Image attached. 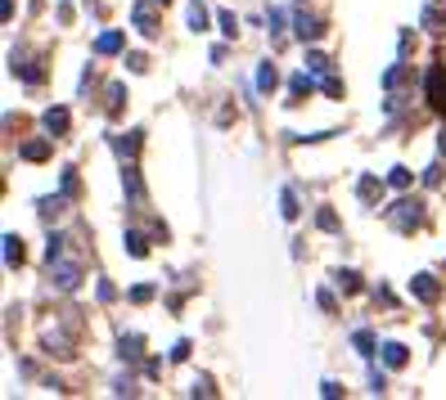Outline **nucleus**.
Returning <instances> with one entry per match:
<instances>
[{
    "mask_svg": "<svg viewBox=\"0 0 446 400\" xmlns=\"http://www.w3.org/2000/svg\"><path fill=\"white\" fill-rule=\"evenodd\" d=\"M122 243H127V252H131V256H145V252H149L145 234H136V230H131V234H127V239H122Z\"/></svg>",
    "mask_w": 446,
    "mask_h": 400,
    "instance_id": "23",
    "label": "nucleus"
},
{
    "mask_svg": "<svg viewBox=\"0 0 446 400\" xmlns=\"http://www.w3.org/2000/svg\"><path fill=\"white\" fill-rule=\"evenodd\" d=\"M438 144H442V153H446V131H442V140H438Z\"/></svg>",
    "mask_w": 446,
    "mask_h": 400,
    "instance_id": "38",
    "label": "nucleus"
},
{
    "mask_svg": "<svg viewBox=\"0 0 446 400\" xmlns=\"http://www.w3.org/2000/svg\"><path fill=\"white\" fill-rule=\"evenodd\" d=\"M334 279H338V288H343V292H360V274L356 270H338Z\"/></svg>",
    "mask_w": 446,
    "mask_h": 400,
    "instance_id": "22",
    "label": "nucleus"
},
{
    "mask_svg": "<svg viewBox=\"0 0 446 400\" xmlns=\"http://www.w3.org/2000/svg\"><path fill=\"white\" fill-rule=\"evenodd\" d=\"M316 225H320V230H329V234H334V230H338V216H334V212H316Z\"/></svg>",
    "mask_w": 446,
    "mask_h": 400,
    "instance_id": "29",
    "label": "nucleus"
},
{
    "mask_svg": "<svg viewBox=\"0 0 446 400\" xmlns=\"http://www.w3.org/2000/svg\"><path fill=\"white\" fill-rule=\"evenodd\" d=\"M280 212H284V221H298L302 207H298V194H293V189H284V194H280Z\"/></svg>",
    "mask_w": 446,
    "mask_h": 400,
    "instance_id": "16",
    "label": "nucleus"
},
{
    "mask_svg": "<svg viewBox=\"0 0 446 400\" xmlns=\"http://www.w3.org/2000/svg\"><path fill=\"white\" fill-rule=\"evenodd\" d=\"M424 185H442V167H429V171H424Z\"/></svg>",
    "mask_w": 446,
    "mask_h": 400,
    "instance_id": "37",
    "label": "nucleus"
},
{
    "mask_svg": "<svg viewBox=\"0 0 446 400\" xmlns=\"http://www.w3.org/2000/svg\"><path fill=\"white\" fill-rule=\"evenodd\" d=\"M424 90H429V103L438 112H446V68H429V81H424Z\"/></svg>",
    "mask_w": 446,
    "mask_h": 400,
    "instance_id": "3",
    "label": "nucleus"
},
{
    "mask_svg": "<svg viewBox=\"0 0 446 400\" xmlns=\"http://www.w3.org/2000/svg\"><path fill=\"white\" fill-rule=\"evenodd\" d=\"M63 198H68V194H59V198H41V203H36L41 221H59V216H63Z\"/></svg>",
    "mask_w": 446,
    "mask_h": 400,
    "instance_id": "10",
    "label": "nucleus"
},
{
    "mask_svg": "<svg viewBox=\"0 0 446 400\" xmlns=\"http://www.w3.org/2000/svg\"><path fill=\"white\" fill-rule=\"evenodd\" d=\"M266 23H271V36H280V32H284V9H271Z\"/></svg>",
    "mask_w": 446,
    "mask_h": 400,
    "instance_id": "31",
    "label": "nucleus"
},
{
    "mask_svg": "<svg viewBox=\"0 0 446 400\" xmlns=\"http://www.w3.org/2000/svg\"><path fill=\"white\" fill-rule=\"evenodd\" d=\"M158 5H167V0H158Z\"/></svg>",
    "mask_w": 446,
    "mask_h": 400,
    "instance_id": "39",
    "label": "nucleus"
},
{
    "mask_svg": "<svg viewBox=\"0 0 446 400\" xmlns=\"http://www.w3.org/2000/svg\"><path fill=\"white\" fill-rule=\"evenodd\" d=\"M325 94H334V99L343 94V81H338V77H329V72H325Z\"/></svg>",
    "mask_w": 446,
    "mask_h": 400,
    "instance_id": "35",
    "label": "nucleus"
},
{
    "mask_svg": "<svg viewBox=\"0 0 446 400\" xmlns=\"http://www.w3.org/2000/svg\"><path fill=\"white\" fill-rule=\"evenodd\" d=\"M122 185H127V198H131V203H145V185H140V171L136 167H127V171H122Z\"/></svg>",
    "mask_w": 446,
    "mask_h": 400,
    "instance_id": "7",
    "label": "nucleus"
},
{
    "mask_svg": "<svg viewBox=\"0 0 446 400\" xmlns=\"http://www.w3.org/2000/svg\"><path fill=\"white\" fill-rule=\"evenodd\" d=\"M216 392V387H212V378H207V374H198L194 378V396H212Z\"/></svg>",
    "mask_w": 446,
    "mask_h": 400,
    "instance_id": "30",
    "label": "nucleus"
},
{
    "mask_svg": "<svg viewBox=\"0 0 446 400\" xmlns=\"http://www.w3.org/2000/svg\"><path fill=\"white\" fill-rule=\"evenodd\" d=\"M41 126L50 131V135H63V131H68V108H45Z\"/></svg>",
    "mask_w": 446,
    "mask_h": 400,
    "instance_id": "8",
    "label": "nucleus"
},
{
    "mask_svg": "<svg viewBox=\"0 0 446 400\" xmlns=\"http://www.w3.org/2000/svg\"><path fill=\"white\" fill-rule=\"evenodd\" d=\"M136 27H140V36H158L154 14H149V5H136Z\"/></svg>",
    "mask_w": 446,
    "mask_h": 400,
    "instance_id": "15",
    "label": "nucleus"
},
{
    "mask_svg": "<svg viewBox=\"0 0 446 400\" xmlns=\"http://www.w3.org/2000/svg\"><path fill=\"white\" fill-rule=\"evenodd\" d=\"M5 265H23V239L5 234Z\"/></svg>",
    "mask_w": 446,
    "mask_h": 400,
    "instance_id": "14",
    "label": "nucleus"
},
{
    "mask_svg": "<svg viewBox=\"0 0 446 400\" xmlns=\"http://www.w3.org/2000/svg\"><path fill=\"white\" fill-rule=\"evenodd\" d=\"M352 347H356V351H360V356H365V360H369V356H374V351H379V347H374V338H369L365 328H360V333H352Z\"/></svg>",
    "mask_w": 446,
    "mask_h": 400,
    "instance_id": "21",
    "label": "nucleus"
},
{
    "mask_svg": "<svg viewBox=\"0 0 446 400\" xmlns=\"http://www.w3.org/2000/svg\"><path fill=\"white\" fill-rule=\"evenodd\" d=\"M95 50H99V54H118L122 50V32H104L99 41H95Z\"/></svg>",
    "mask_w": 446,
    "mask_h": 400,
    "instance_id": "17",
    "label": "nucleus"
},
{
    "mask_svg": "<svg viewBox=\"0 0 446 400\" xmlns=\"http://www.w3.org/2000/svg\"><path fill=\"white\" fill-rule=\"evenodd\" d=\"M118 356L122 360H140V338H136V333H122V338H118Z\"/></svg>",
    "mask_w": 446,
    "mask_h": 400,
    "instance_id": "13",
    "label": "nucleus"
},
{
    "mask_svg": "<svg viewBox=\"0 0 446 400\" xmlns=\"http://www.w3.org/2000/svg\"><path fill=\"white\" fill-rule=\"evenodd\" d=\"M293 27H298V41H316V36L325 32V27H320V18H311L307 9H298V14H293Z\"/></svg>",
    "mask_w": 446,
    "mask_h": 400,
    "instance_id": "4",
    "label": "nucleus"
},
{
    "mask_svg": "<svg viewBox=\"0 0 446 400\" xmlns=\"http://www.w3.org/2000/svg\"><path fill=\"white\" fill-rule=\"evenodd\" d=\"M388 221H392L401 234L420 230V225H424V203H415V198H401L397 207H388Z\"/></svg>",
    "mask_w": 446,
    "mask_h": 400,
    "instance_id": "1",
    "label": "nucleus"
},
{
    "mask_svg": "<svg viewBox=\"0 0 446 400\" xmlns=\"http://www.w3.org/2000/svg\"><path fill=\"white\" fill-rule=\"evenodd\" d=\"M307 68H311V72H329V59H325V54H316V50H311V54H307Z\"/></svg>",
    "mask_w": 446,
    "mask_h": 400,
    "instance_id": "28",
    "label": "nucleus"
},
{
    "mask_svg": "<svg viewBox=\"0 0 446 400\" xmlns=\"http://www.w3.org/2000/svg\"><path fill=\"white\" fill-rule=\"evenodd\" d=\"M379 351H383V365H388V369H401L406 360H411V356H406V347H401V342H383Z\"/></svg>",
    "mask_w": 446,
    "mask_h": 400,
    "instance_id": "9",
    "label": "nucleus"
},
{
    "mask_svg": "<svg viewBox=\"0 0 446 400\" xmlns=\"http://www.w3.org/2000/svg\"><path fill=\"white\" fill-rule=\"evenodd\" d=\"M207 23H212V18H207V5L203 0H189V27H194V32H207Z\"/></svg>",
    "mask_w": 446,
    "mask_h": 400,
    "instance_id": "11",
    "label": "nucleus"
},
{
    "mask_svg": "<svg viewBox=\"0 0 446 400\" xmlns=\"http://www.w3.org/2000/svg\"><path fill=\"white\" fill-rule=\"evenodd\" d=\"M411 292L420 301H438V279H433V274H415L411 279Z\"/></svg>",
    "mask_w": 446,
    "mask_h": 400,
    "instance_id": "5",
    "label": "nucleus"
},
{
    "mask_svg": "<svg viewBox=\"0 0 446 400\" xmlns=\"http://www.w3.org/2000/svg\"><path fill=\"white\" fill-rule=\"evenodd\" d=\"M50 274H54V288H59V292H72L81 283V265L77 261H63V256H59V261H50Z\"/></svg>",
    "mask_w": 446,
    "mask_h": 400,
    "instance_id": "2",
    "label": "nucleus"
},
{
    "mask_svg": "<svg viewBox=\"0 0 446 400\" xmlns=\"http://www.w3.org/2000/svg\"><path fill=\"white\" fill-rule=\"evenodd\" d=\"M45 153H50V144H45V140H32V144H23V158H27V162H41Z\"/></svg>",
    "mask_w": 446,
    "mask_h": 400,
    "instance_id": "24",
    "label": "nucleus"
},
{
    "mask_svg": "<svg viewBox=\"0 0 446 400\" xmlns=\"http://www.w3.org/2000/svg\"><path fill=\"white\" fill-rule=\"evenodd\" d=\"M63 194H68V198L77 194V176H72V171H63Z\"/></svg>",
    "mask_w": 446,
    "mask_h": 400,
    "instance_id": "36",
    "label": "nucleus"
},
{
    "mask_svg": "<svg viewBox=\"0 0 446 400\" xmlns=\"http://www.w3.org/2000/svg\"><path fill=\"white\" fill-rule=\"evenodd\" d=\"M356 194H360V203H374V198L383 194V185H379L374 176H360V180H356Z\"/></svg>",
    "mask_w": 446,
    "mask_h": 400,
    "instance_id": "12",
    "label": "nucleus"
},
{
    "mask_svg": "<svg viewBox=\"0 0 446 400\" xmlns=\"http://www.w3.org/2000/svg\"><path fill=\"white\" fill-rule=\"evenodd\" d=\"M136 149H140V131H127V135L118 140V153L122 158H136Z\"/></svg>",
    "mask_w": 446,
    "mask_h": 400,
    "instance_id": "19",
    "label": "nucleus"
},
{
    "mask_svg": "<svg viewBox=\"0 0 446 400\" xmlns=\"http://www.w3.org/2000/svg\"><path fill=\"white\" fill-rule=\"evenodd\" d=\"M9 68H14V77H23L27 85H36V81H41V68H32V63H27V59H23V54H18V50L9 54Z\"/></svg>",
    "mask_w": 446,
    "mask_h": 400,
    "instance_id": "6",
    "label": "nucleus"
},
{
    "mask_svg": "<svg viewBox=\"0 0 446 400\" xmlns=\"http://www.w3.org/2000/svg\"><path fill=\"white\" fill-rule=\"evenodd\" d=\"M127 68H131V72H145L149 59H145V54H127Z\"/></svg>",
    "mask_w": 446,
    "mask_h": 400,
    "instance_id": "33",
    "label": "nucleus"
},
{
    "mask_svg": "<svg viewBox=\"0 0 446 400\" xmlns=\"http://www.w3.org/2000/svg\"><path fill=\"white\" fill-rule=\"evenodd\" d=\"M369 392H374V396H383V392H388V378L379 374V369H369Z\"/></svg>",
    "mask_w": 446,
    "mask_h": 400,
    "instance_id": "27",
    "label": "nucleus"
},
{
    "mask_svg": "<svg viewBox=\"0 0 446 400\" xmlns=\"http://www.w3.org/2000/svg\"><path fill=\"white\" fill-rule=\"evenodd\" d=\"M275 81H280L275 63H262V68H257V90H275Z\"/></svg>",
    "mask_w": 446,
    "mask_h": 400,
    "instance_id": "18",
    "label": "nucleus"
},
{
    "mask_svg": "<svg viewBox=\"0 0 446 400\" xmlns=\"http://www.w3.org/2000/svg\"><path fill=\"white\" fill-rule=\"evenodd\" d=\"M122 108V85H109V112Z\"/></svg>",
    "mask_w": 446,
    "mask_h": 400,
    "instance_id": "34",
    "label": "nucleus"
},
{
    "mask_svg": "<svg viewBox=\"0 0 446 400\" xmlns=\"http://www.w3.org/2000/svg\"><path fill=\"white\" fill-rule=\"evenodd\" d=\"M388 185H392V189H406V185H411V171H406V167H392V171H388Z\"/></svg>",
    "mask_w": 446,
    "mask_h": 400,
    "instance_id": "26",
    "label": "nucleus"
},
{
    "mask_svg": "<svg viewBox=\"0 0 446 400\" xmlns=\"http://www.w3.org/2000/svg\"><path fill=\"white\" fill-rule=\"evenodd\" d=\"M154 297V283H136V288H131V301H149Z\"/></svg>",
    "mask_w": 446,
    "mask_h": 400,
    "instance_id": "32",
    "label": "nucleus"
},
{
    "mask_svg": "<svg viewBox=\"0 0 446 400\" xmlns=\"http://www.w3.org/2000/svg\"><path fill=\"white\" fill-rule=\"evenodd\" d=\"M216 23H221V32H225V36H239V18H234L230 9H221V14H216Z\"/></svg>",
    "mask_w": 446,
    "mask_h": 400,
    "instance_id": "25",
    "label": "nucleus"
},
{
    "mask_svg": "<svg viewBox=\"0 0 446 400\" xmlns=\"http://www.w3.org/2000/svg\"><path fill=\"white\" fill-rule=\"evenodd\" d=\"M289 90H293V103L302 99V94H311V77L307 72H293V81H289Z\"/></svg>",
    "mask_w": 446,
    "mask_h": 400,
    "instance_id": "20",
    "label": "nucleus"
}]
</instances>
